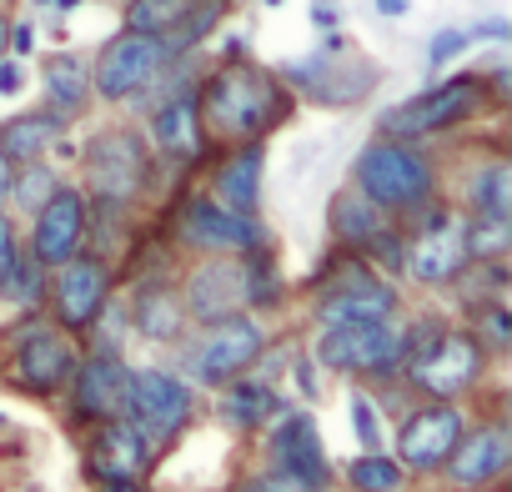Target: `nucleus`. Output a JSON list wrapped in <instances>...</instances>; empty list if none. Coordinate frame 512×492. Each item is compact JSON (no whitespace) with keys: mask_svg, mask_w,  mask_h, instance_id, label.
<instances>
[{"mask_svg":"<svg viewBox=\"0 0 512 492\" xmlns=\"http://www.w3.org/2000/svg\"><path fill=\"white\" fill-rule=\"evenodd\" d=\"M472 41H477V31H442V36L427 46V61H432V66H442V61H452L457 51H467Z\"/></svg>","mask_w":512,"mask_h":492,"instance_id":"nucleus-35","label":"nucleus"},{"mask_svg":"<svg viewBox=\"0 0 512 492\" xmlns=\"http://www.w3.org/2000/svg\"><path fill=\"white\" fill-rule=\"evenodd\" d=\"M126 382L131 372L121 367V357L101 352L91 362H76V377H71V397H76V412L81 417H116L121 402H126Z\"/></svg>","mask_w":512,"mask_h":492,"instance_id":"nucleus-20","label":"nucleus"},{"mask_svg":"<svg viewBox=\"0 0 512 492\" xmlns=\"http://www.w3.org/2000/svg\"><path fill=\"white\" fill-rule=\"evenodd\" d=\"M226 211H241V216H256V201H262V146H241L221 171H216V196Z\"/></svg>","mask_w":512,"mask_h":492,"instance_id":"nucleus-24","label":"nucleus"},{"mask_svg":"<svg viewBox=\"0 0 512 492\" xmlns=\"http://www.w3.org/2000/svg\"><path fill=\"white\" fill-rule=\"evenodd\" d=\"M322 322L327 327H337V322H392V312H397V292L387 287V282H377L367 267H347V272H337L327 287H322Z\"/></svg>","mask_w":512,"mask_h":492,"instance_id":"nucleus-13","label":"nucleus"},{"mask_svg":"<svg viewBox=\"0 0 512 492\" xmlns=\"http://www.w3.org/2000/svg\"><path fill=\"white\" fill-rule=\"evenodd\" d=\"M241 492H312V487H297L292 477H282V472H267V477H256V482H246Z\"/></svg>","mask_w":512,"mask_h":492,"instance_id":"nucleus-38","label":"nucleus"},{"mask_svg":"<svg viewBox=\"0 0 512 492\" xmlns=\"http://www.w3.org/2000/svg\"><path fill=\"white\" fill-rule=\"evenodd\" d=\"M332 226H337L342 241L367 246V252H382V262H402V246H397V236H392V226H387V211L372 206L362 191H342V196H337Z\"/></svg>","mask_w":512,"mask_h":492,"instance_id":"nucleus-21","label":"nucleus"},{"mask_svg":"<svg viewBox=\"0 0 512 492\" xmlns=\"http://www.w3.org/2000/svg\"><path fill=\"white\" fill-rule=\"evenodd\" d=\"M216 16H221V0H191L186 6V16L176 21V31L166 36V51L176 56V51H186V46H196L211 26H216Z\"/></svg>","mask_w":512,"mask_h":492,"instance_id":"nucleus-32","label":"nucleus"},{"mask_svg":"<svg viewBox=\"0 0 512 492\" xmlns=\"http://www.w3.org/2000/svg\"><path fill=\"white\" fill-rule=\"evenodd\" d=\"M166 61H171V51H166L161 36L126 31V36H116V41L101 46V61H96V71H91V86H96V96H106V101H126V96L146 91V86L166 71Z\"/></svg>","mask_w":512,"mask_h":492,"instance_id":"nucleus-5","label":"nucleus"},{"mask_svg":"<svg viewBox=\"0 0 512 492\" xmlns=\"http://www.w3.org/2000/svg\"><path fill=\"white\" fill-rule=\"evenodd\" d=\"M16 257H21V252H16V226H11L6 216H0V282H6V277H11V267H16Z\"/></svg>","mask_w":512,"mask_h":492,"instance_id":"nucleus-37","label":"nucleus"},{"mask_svg":"<svg viewBox=\"0 0 512 492\" xmlns=\"http://www.w3.org/2000/svg\"><path fill=\"white\" fill-rule=\"evenodd\" d=\"M186 6L191 0H131L126 6V26L131 31H141V36H171L176 31V21L186 16Z\"/></svg>","mask_w":512,"mask_h":492,"instance_id":"nucleus-29","label":"nucleus"},{"mask_svg":"<svg viewBox=\"0 0 512 492\" xmlns=\"http://www.w3.org/2000/svg\"><path fill=\"white\" fill-rule=\"evenodd\" d=\"M357 191L382 206V211H417L427 196H432V161L422 151H412L407 141H372L362 156H357Z\"/></svg>","mask_w":512,"mask_h":492,"instance_id":"nucleus-3","label":"nucleus"},{"mask_svg":"<svg viewBox=\"0 0 512 492\" xmlns=\"http://www.w3.org/2000/svg\"><path fill=\"white\" fill-rule=\"evenodd\" d=\"M221 412H226V422H236V427H262V422L277 417V392L262 387V382H241V377H236V382H226Z\"/></svg>","mask_w":512,"mask_h":492,"instance_id":"nucleus-27","label":"nucleus"},{"mask_svg":"<svg viewBox=\"0 0 512 492\" xmlns=\"http://www.w3.org/2000/svg\"><path fill=\"white\" fill-rule=\"evenodd\" d=\"M482 332H487L492 347H507V312H502V307H487V312H482Z\"/></svg>","mask_w":512,"mask_h":492,"instance_id":"nucleus-39","label":"nucleus"},{"mask_svg":"<svg viewBox=\"0 0 512 492\" xmlns=\"http://www.w3.org/2000/svg\"><path fill=\"white\" fill-rule=\"evenodd\" d=\"M91 101V71L76 56H51L46 61V106L51 116H81Z\"/></svg>","mask_w":512,"mask_h":492,"instance_id":"nucleus-26","label":"nucleus"},{"mask_svg":"<svg viewBox=\"0 0 512 492\" xmlns=\"http://www.w3.org/2000/svg\"><path fill=\"white\" fill-rule=\"evenodd\" d=\"M61 136V116L51 111H31V116H16L0 126V161L6 166H36Z\"/></svg>","mask_w":512,"mask_h":492,"instance_id":"nucleus-23","label":"nucleus"},{"mask_svg":"<svg viewBox=\"0 0 512 492\" xmlns=\"http://www.w3.org/2000/svg\"><path fill=\"white\" fill-rule=\"evenodd\" d=\"M317 357L337 372H392L407 362V342L392 322H337L322 332Z\"/></svg>","mask_w":512,"mask_h":492,"instance_id":"nucleus-6","label":"nucleus"},{"mask_svg":"<svg viewBox=\"0 0 512 492\" xmlns=\"http://www.w3.org/2000/svg\"><path fill=\"white\" fill-rule=\"evenodd\" d=\"M201 116L221 131V136H236V141H256L272 121H282L287 111V91L267 76V71H256V66H221L206 91L196 96Z\"/></svg>","mask_w":512,"mask_h":492,"instance_id":"nucleus-1","label":"nucleus"},{"mask_svg":"<svg viewBox=\"0 0 512 492\" xmlns=\"http://www.w3.org/2000/svg\"><path fill=\"white\" fill-rule=\"evenodd\" d=\"M407 342V377L417 392L452 402L482 377V342L477 332H402Z\"/></svg>","mask_w":512,"mask_h":492,"instance_id":"nucleus-2","label":"nucleus"},{"mask_svg":"<svg viewBox=\"0 0 512 492\" xmlns=\"http://www.w3.org/2000/svg\"><path fill=\"white\" fill-rule=\"evenodd\" d=\"M477 106H482V81L477 76H457V81H442V86L402 101L397 111H387L382 116V136H392V141L432 136V131H447V126L467 121Z\"/></svg>","mask_w":512,"mask_h":492,"instance_id":"nucleus-4","label":"nucleus"},{"mask_svg":"<svg viewBox=\"0 0 512 492\" xmlns=\"http://www.w3.org/2000/svg\"><path fill=\"white\" fill-rule=\"evenodd\" d=\"M272 462L282 477H292L297 487H327L332 467H327V447L317 437V422L307 412H287L277 427H272Z\"/></svg>","mask_w":512,"mask_h":492,"instance_id":"nucleus-15","label":"nucleus"},{"mask_svg":"<svg viewBox=\"0 0 512 492\" xmlns=\"http://www.w3.org/2000/svg\"><path fill=\"white\" fill-rule=\"evenodd\" d=\"M377 11H382V16H402L407 0H377Z\"/></svg>","mask_w":512,"mask_h":492,"instance_id":"nucleus-41","label":"nucleus"},{"mask_svg":"<svg viewBox=\"0 0 512 492\" xmlns=\"http://www.w3.org/2000/svg\"><path fill=\"white\" fill-rule=\"evenodd\" d=\"M181 236L201 252H221V257H241V252H256L262 246V226L241 211H226L221 201L211 196H196L186 211H181Z\"/></svg>","mask_w":512,"mask_h":492,"instance_id":"nucleus-14","label":"nucleus"},{"mask_svg":"<svg viewBox=\"0 0 512 492\" xmlns=\"http://www.w3.org/2000/svg\"><path fill=\"white\" fill-rule=\"evenodd\" d=\"M16 377L31 392H56L76 377V347L56 327H26L16 342Z\"/></svg>","mask_w":512,"mask_h":492,"instance_id":"nucleus-16","label":"nucleus"},{"mask_svg":"<svg viewBox=\"0 0 512 492\" xmlns=\"http://www.w3.org/2000/svg\"><path fill=\"white\" fill-rule=\"evenodd\" d=\"M51 191H56V176H51L41 161H36V166H26L21 176H11V196H16L21 206H41Z\"/></svg>","mask_w":512,"mask_h":492,"instance_id":"nucleus-34","label":"nucleus"},{"mask_svg":"<svg viewBox=\"0 0 512 492\" xmlns=\"http://www.w3.org/2000/svg\"><path fill=\"white\" fill-rule=\"evenodd\" d=\"M106 492H136V487H131V482H111Z\"/></svg>","mask_w":512,"mask_h":492,"instance_id":"nucleus-45","label":"nucleus"},{"mask_svg":"<svg viewBox=\"0 0 512 492\" xmlns=\"http://www.w3.org/2000/svg\"><path fill=\"white\" fill-rule=\"evenodd\" d=\"M462 412L452 402H432V407H417L402 432H397V462L412 467V472H437L447 467V457L457 452L462 442Z\"/></svg>","mask_w":512,"mask_h":492,"instance_id":"nucleus-11","label":"nucleus"},{"mask_svg":"<svg viewBox=\"0 0 512 492\" xmlns=\"http://www.w3.org/2000/svg\"><path fill=\"white\" fill-rule=\"evenodd\" d=\"M146 437L131 427V422H106V432L96 437V467H101V477L106 482H131V477H141V467H146Z\"/></svg>","mask_w":512,"mask_h":492,"instance_id":"nucleus-25","label":"nucleus"},{"mask_svg":"<svg viewBox=\"0 0 512 492\" xmlns=\"http://www.w3.org/2000/svg\"><path fill=\"white\" fill-rule=\"evenodd\" d=\"M352 417H357V437L367 442V447H377V412H372V402L367 397H352Z\"/></svg>","mask_w":512,"mask_h":492,"instance_id":"nucleus-36","label":"nucleus"},{"mask_svg":"<svg viewBox=\"0 0 512 492\" xmlns=\"http://www.w3.org/2000/svg\"><path fill=\"white\" fill-rule=\"evenodd\" d=\"M196 322H221V317H236L246 307V272L241 262L221 257V262H206L191 282H186V302H181Z\"/></svg>","mask_w":512,"mask_h":492,"instance_id":"nucleus-18","label":"nucleus"},{"mask_svg":"<svg viewBox=\"0 0 512 492\" xmlns=\"http://www.w3.org/2000/svg\"><path fill=\"white\" fill-rule=\"evenodd\" d=\"M86 231H91V211H86V196L76 186H56L41 206H36V226H31V257L41 267H61L71 257H81L86 246Z\"/></svg>","mask_w":512,"mask_h":492,"instance_id":"nucleus-10","label":"nucleus"},{"mask_svg":"<svg viewBox=\"0 0 512 492\" xmlns=\"http://www.w3.org/2000/svg\"><path fill=\"white\" fill-rule=\"evenodd\" d=\"M51 297H56V317L76 332V327H91L106 307V267L91 262V257H71L56 267V282H51Z\"/></svg>","mask_w":512,"mask_h":492,"instance_id":"nucleus-17","label":"nucleus"},{"mask_svg":"<svg viewBox=\"0 0 512 492\" xmlns=\"http://www.w3.org/2000/svg\"><path fill=\"white\" fill-rule=\"evenodd\" d=\"M91 191L106 201H131L146 181V146L136 131H101L86 151Z\"/></svg>","mask_w":512,"mask_h":492,"instance_id":"nucleus-12","label":"nucleus"},{"mask_svg":"<svg viewBox=\"0 0 512 492\" xmlns=\"http://www.w3.org/2000/svg\"><path fill=\"white\" fill-rule=\"evenodd\" d=\"M256 357H262V327L251 317H221V322H206V337L191 352V377L206 387H226Z\"/></svg>","mask_w":512,"mask_h":492,"instance_id":"nucleus-8","label":"nucleus"},{"mask_svg":"<svg viewBox=\"0 0 512 492\" xmlns=\"http://www.w3.org/2000/svg\"><path fill=\"white\" fill-rule=\"evenodd\" d=\"M121 412L146 442H166L191 417V387L176 382L171 372H131Z\"/></svg>","mask_w":512,"mask_h":492,"instance_id":"nucleus-7","label":"nucleus"},{"mask_svg":"<svg viewBox=\"0 0 512 492\" xmlns=\"http://www.w3.org/2000/svg\"><path fill=\"white\" fill-rule=\"evenodd\" d=\"M467 201H472V216H512V166L507 161L482 166L467 181Z\"/></svg>","mask_w":512,"mask_h":492,"instance_id":"nucleus-28","label":"nucleus"},{"mask_svg":"<svg viewBox=\"0 0 512 492\" xmlns=\"http://www.w3.org/2000/svg\"><path fill=\"white\" fill-rule=\"evenodd\" d=\"M407 477V467L397 457H382V452H367L352 462V487L357 492H397Z\"/></svg>","mask_w":512,"mask_h":492,"instance_id":"nucleus-30","label":"nucleus"},{"mask_svg":"<svg viewBox=\"0 0 512 492\" xmlns=\"http://www.w3.org/2000/svg\"><path fill=\"white\" fill-rule=\"evenodd\" d=\"M36 6H46V11H71L76 0H36Z\"/></svg>","mask_w":512,"mask_h":492,"instance_id":"nucleus-44","label":"nucleus"},{"mask_svg":"<svg viewBox=\"0 0 512 492\" xmlns=\"http://www.w3.org/2000/svg\"><path fill=\"white\" fill-rule=\"evenodd\" d=\"M467 262H472L467 257V216H457V211H432V221L412 236V246L402 252V267L422 287L457 282Z\"/></svg>","mask_w":512,"mask_h":492,"instance_id":"nucleus-9","label":"nucleus"},{"mask_svg":"<svg viewBox=\"0 0 512 492\" xmlns=\"http://www.w3.org/2000/svg\"><path fill=\"white\" fill-rule=\"evenodd\" d=\"M181 322H186V307H181L171 292H146V297H141V332L171 342V337L181 332Z\"/></svg>","mask_w":512,"mask_h":492,"instance_id":"nucleus-31","label":"nucleus"},{"mask_svg":"<svg viewBox=\"0 0 512 492\" xmlns=\"http://www.w3.org/2000/svg\"><path fill=\"white\" fill-rule=\"evenodd\" d=\"M16 51H31V26H16Z\"/></svg>","mask_w":512,"mask_h":492,"instance_id":"nucleus-43","label":"nucleus"},{"mask_svg":"<svg viewBox=\"0 0 512 492\" xmlns=\"http://www.w3.org/2000/svg\"><path fill=\"white\" fill-rule=\"evenodd\" d=\"M0 292H6L11 302H21V307L41 302V297H46V267H41L36 257H16V267H11L6 282H0Z\"/></svg>","mask_w":512,"mask_h":492,"instance_id":"nucleus-33","label":"nucleus"},{"mask_svg":"<svg viewBox=\"0 0 512 492\" xmlns=\"http://www.w3.org/2000/svg\"><path fill=\"white\" fill-rule=\"evenodd\" d=\"M151 141H156V151H166L171 161H196V156H201L206 131H201V106H196L191 91L171 96V101L151 116Z\"/></svg>","mask_w":512,"mask_h":492,"instance_id":"nucleus-22","label":"nucleus"},{"mask_svg":"<svg viewBox=\"0 0 512 492\" xmlns=\"http://www.w3.org/2000/svg\"><path fill=\"white\" fill-rule=\"evenodd\" d=\"M6 196H11V166L0 161V201H6Z\"/></svg>","mask_w":512,"mask_h":492,"instance_id":"nucleus-42","label":"nucleus"},{"mask_svg":"<svg viewBox=\"0 0 512 492\" xmlns=\"http://www.w3.org/2000/svg\"><path fill=\"white\" fill-rule=\"evenodd\" d=\"M16 91H21V66L0 61V96H16Z\"/></svg>","mask_w":512,"mask_h":492,"instance_id":"nucleus-40","label":"nucleus"},{"mask_svg":"<svg viewBox=\"0 0 512 492\" xmlns=\"http://www.w3.org/2000/svg\"><path fill=\"white\" fill-rule=\"evenodd\" d=\"M507 462H512V437H507V427L492 422V427L462 432L457 452L447 457V477H452L457 487H482V482L502 477Z\"/></svg>","mask_w":512,"mask_h":492,"instance_id":"nucleus-19","label":"nucleus"},{"mask_svg":"<svg viewBox=\"0 0 512 492\" xmlns=\"http://www.w3.org/2000/svg\"><path fill=\"white\" fill-rule=\"evenodd\" d=\"M0 51H6V26H0Z\"/></svg>","mask_w":512,"mask_h":492,"instance_id":"nucleus-46","label":"nucleus"}]
</instances>
